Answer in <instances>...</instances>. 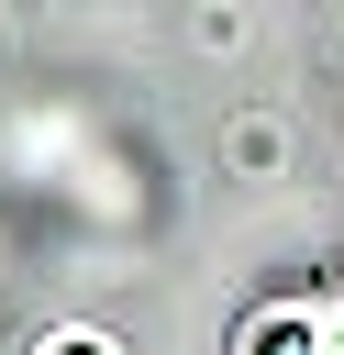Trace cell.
<instances>
[{"label": "cell", "instance_id": "1", "mask_svg": "<svg viewBox=\"0 0 344 355\" xmlns=\"http://www.w3.org/2000/svg\"><path fill=\"white\" fill-rule=\"evenodd\" d=\"M67 355H100V344H67Z\"/></svg>", "mask_w": 344, "mask_h": 355}]
</instances>
